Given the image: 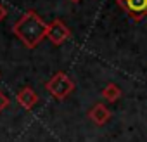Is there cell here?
I'll use <instances>...</instances> for the list:
<instances>
[{
    "label": "cell",
    "mask_w": 147,
    "mask_h": 142,
    "mask_svg": "<svg viewBox=\"0 0 147 142\" xmlns=\"http://www.w3.org/2000/svg\"><path fill=\"white\" fill-rule=\"evenodd\" d=\"M47 28L49 24L35 11H28L16 21L12 31L28 49H35L43 38H47Z\"/></svg>",
    "instance_id": "obj_1"
},
{
    "label": "cell",
    "mask_w": 147,
    "mask_h": 142,
    "mask_svg": "<svg viewBox=\"0 0 147 142\" xmlns=\"http://www.w3.org/2000/svg\"><path fill=\"white\" fill-rule=\"evenodd\" d=\"M45 89L47 92L55 97L57 101H64L67 95H71V92L75 90V82H73L66 73H62V71H59V73H55L47 83H45Z\"/></svg>",
    "instance_id": "obj_2"
},
{
    "label": "cell",
    "mask_w": 147,
    "mask_h": 142,
    "mask_svg": "<svg viewBox=\"0 0 147 142\" xmlns=\"http://www.w3.org/2000/svg\"><path fill=\"white\" fill-rule=\"evenodd\" d=\"M116 4L133 21H140L147 16V0H116Z\"/></svg>",
    "instance_id": "obj_3"
},
{
    "label": "cell",
    "mask_w": 147,
    "mask_h": 142,
    "mask_svg": "<svg viewBox=\"0 0 147 142\" xmlns=\"http://www.w3.org/2000/svg\"><path fill=\"white\" fill-rule=\"evenodd\" d=\"M71 37V31L69 28L61 21V19H55L49 24L47 28V38L54 43V45H62L67 38Z\"/></svg>",
    "instance_id": "obj_4"
},
{
    "label": "cell",
    "mask_w": 147,
    "mask_h": 142,
    "mask_svg": "<svg viewBox=\"0 0 147 142\" xmlns=\"http://www.w3.org/2000/svg\"><path fill=\"white\" fill-rule=\"evenodd\" d=\"M16 99H18V104H19L21 108H24L26 111L33 109L35 104L38 102V95H36V92H35L31 87H23V89L18 92Z\"/></svg>",
    "instance_id": "obj_5"
},
{
    "label": "cell",
    "mask_w": 147,
    "mask_h": 142,
    "mask_svg": "<svg viewBox=\"0 0 147 142\" xmlns=\"http://www.w3.org/2000/svg\"><path fill=\"white\" fill-rule=\"evenodd\" d=\"M88 118L95 123V125H99V126H102V125H106L109 120H111V111L107 109V106L106 104H95L90 111H88Z\"/></svg>",
    "instance_id": "obj_6"
},
{
    "label": "cell",
    "mask_w": 147,
    "mask_h": 142,
    "mask_svg": "<svg viewBox=\"0 0 147 142\" xmlns=\"http://www.w3.org/2000/svg\"><path fill=\"white\" fill-rule=\"evenodd\" d=\"M102 97L107 101V102H116L119 97H121V89L116 85V83H107L102 90Z\"/></svg>",
    "instance_id": "obj_7"
},
{
    "label": "cell",
    "mask_w": 147,
    "mask_h": 142,
    "mask_svg": "<svg viewBox=\"0 0 147 142\" xmlns=\"http://www.w3.org/2000/svg\"><path fill=\"white\" fill-rule=\"evenodd\" d=\"M7 106H9V97H7V95H4V92L0 90V113H2Z\"/></svg>",
    "instance_id": "obj_8"
},
{
    "label": "cell",
    "mask_w": 147,
    "mask_h": 142,
    "mask_svg": "<svg viewBox=\"0 0 147 142\" xmlns=\"http://www.w3.org/2000/svg\"><path fill=\"white\" fill-rule=\"evenodd\" d=\"M5 16H7V9H5V7H4L2 4H0V21H2V19L5 18Z\"/></svg>",
    "instance_id": "obj_9"
},
{
    "label": "cell",
    "mask_w": 147,
    "mask_h": 142,
    "mask_svg": "<svg viewBox=\"0 0 147 142\" xmlns=\"http://www.w3.org/2000/svg\"><path fill=\"white\" fill-rule=\"evenodd\" d=\"M71 2H80V0H71Z\"/></svg>",
    "instance_id": "obj_10"
}]
</instances>
